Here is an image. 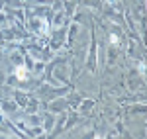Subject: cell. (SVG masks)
Segmentation results:
<instances>
[{
    "mask_svg": "<svg viewBox=\"0 0 147 139\" xmlns=\"http://www.w3.org/2000/svg\"><path fill=\"white\" fill-rule=\"evenodd\" d=\"M26 75H28L26 67H18V69H16V77H18V79H26Z\"/></svg>",
    "mask_w": 147,
    "mask_h": 139,
    "instance_id": "obj_1",
    "label": "cell"
},
{
    "mask_svg": "<svg viewBox=\"0 0 147 139\" xmlns=\"http://www.w3.org/2000/svg\"><path fill=\"white\" fill-rule=\"evenodd\" d=\"M110 43H118V35H110Z\"/></svg>",
    "mask_w": 147,
    "mask_h": 139,
    "instance_id": "obj_2",
    "label": "cell"
}]
</instances>
